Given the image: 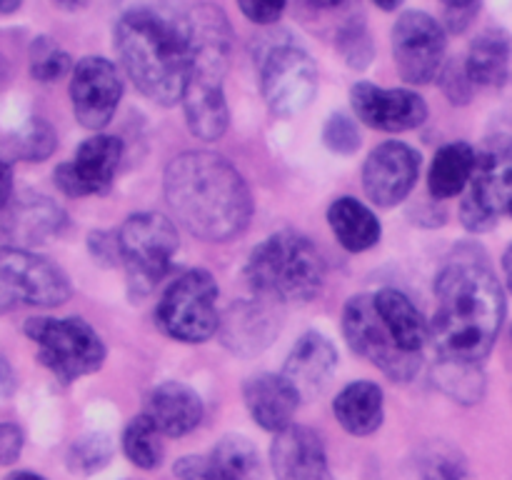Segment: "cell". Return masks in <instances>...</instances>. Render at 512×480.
Returning <instances> with one entry per match:
<instances>
[{
  "instance_id": "obj_25",
  "label": "cell",
  "mask_w": 512,
  "mask_h": 480,
  "mask_svg": "<svg viewBox=\"0 0 512 480\" xmlns=\"http://www.w3.org/2000/svg\"><path fill=\"white\" fill-rule=\"evenodd\" d=\"M335 420L348 430L350 435H370L383 425L385 400L380 385L370 380H355L345 385L333 400Z\"/></svg>"
},
{
  "instance_id": "obj_37",
  "label": "cell",
  "mask_w": 512,
  "mask_h": 480,
  "mask_svg": "<svg viewBox=\"0 0 512 480\" xmlns=\"http://www.w3.org/2000/svg\"><path fill=\"white\" fill-rule=\"evenodd\" d=\"M323 143L338 155H353L360 148V128L353 118L343 113H333L323 128Z\"/></svg>"
},
{
  "instance_id": "obj_4",
  "label": "cell",
  "mask_w": 512,
  "mask_h": 480,
  "mask_svg": "<svg viewBox=\"0 0 512 480\" xmlns=\"http://www.w3.org/2000/svg\"><path fill=\"white\" fill-rule=\"evenodd\" d=\"M245 278L258 298L308 303L323 290L325 260L313 240L295 230H280L250 253Z\"/></svg>"
},
{
  "instance_id": "obj_46",
  "label": "cell",
  "mask_w": 512,
  "mask_h": 480,
  "mask_svg": "<svg viewBox=\"0 0 512 480\" xmlns=\"http://www.w3.org/2000/svg\"><path fill=\"white\" fill-rule=\"evenodd\" d=\"M53 3L63 10H80V8H85L90 0H53Z\"/></svg>"
},
{
  "instance_id": "obj_19",
  "label": "cell",
  "mask_w": 512,
  "mask_h": 480,
  "mask_svg": "<svg viewBox=\"0 0 512 480\" xmlns=\"http://www.w3.org/2000/svg\"><path fill=\"white\" fill-rule=\"evenodd\" d=\"M335 368H338V350H335V345L325 335L310 330L293 345L288 360H285L283 375L298 390L300 398L308 400L323 393L325 385L335 375Z\"/></svg>"
},
{
  "instance_id": "obj_34",
  "label": "cell",
  "mask_w": 512,
  "mask_h": 480,
  "mask_svg": "<svg viewBox=\"0 0 512 480\" xmlns=\"http://www.w3.org/2000/svg\"><path fill=\"white\" fill-rule=\"evenodd\" d=\"M113 458V440L108 433L80 435L68 453V465L73 473L93 475L103 470Z\"/></svg>"
},
{
  "instance_id": "obj_17",
  "label": "cell",
  "mask_w": 512,
  "mask_h": 480,
  "mask_svg": "<svg viewBox=\"0 0 512 480\" xmlns=\"http://www.w3.org/2000/svg\"><path fill=\"white\" fill-rule=\"evenodd\" d=\"M68 225L65 210L58 203L38 193H18L8 205H3V218H0V235H3V248H25L28 245L48 243L55 235H60Z\"/></svg>"
},
{
  "instance_id": "obj_12",
  "label": "cell",
  "mask_w": 512,
  "mask_h": 480,
  "mask_svg": "<svg viewBox=\"0 0 512 480\" xmlns=\"http://www.w3.org/2000/svg\"><path fill=\"white\" fill-rule=\"evenodd\" d=\"M393 55L400 78L425 85L443 70L445 30L433 15L408 10L393 25Z\"/></svg>"
},
{
  "instance_id": "obj_21",
  "label": "cell",
  "mask_w": 512,
  "mask_h": 480,
  "mask_svg": "<svg viewBox=\"0 0 512 480\" xmlns=\"http://www.w3.org/2000/svg\"><path fill=\"white\" fill-rule=\"evenodd\" d=\"M243 395L255 423L275 435L293 425V415L303 400L283 373L255 375L253 380L245 383Z\"/></svg>"
},
{
  "instance_id": "obj_10",
  "label": "cell",
  "mask_w": 512,
  "mask_h": 480,
  "mask_svg": "<svg viewBox=\"0 0 512 480\" xmlns=\"http://www.w3.org/2000/svg\"><path fill=\"white\" fill-rule=\"evenodd\" d=\"M343 333L353 353L370 360L395 383H408L418 375L420 355H410L393 340L375 310L373 295H355L345 303Z\"/></svg>"
},
{
  "instance_id": "obj_5",
  "label": "cell",
  "mask_w": 512,
  "mask_h": 480,
  "mask_svg": "<svg viewBox=\"0 0 512 480\" xmlns=\"http://www.w3.org/2000/svg\"><path fill=\"white\" fill-rule=\"evenodd\" d=\"M120 263L128 275L130 298H145L168 275L178 253V233L165 215L145 210L135 213L118 230Z\"/></svg>"
},
{
  "instance_id": "obj_42",
  "label": "cell",
  "mask_w": 512,
  "mask_h": 480,
  "mask_svg": "<svg viewBox=\"0 0 512 480\" xmlns=\"http://www.w3.org/2000/svg\"><path fill=\"white\" fill-rule=\"evenodd\" d=\"M23 453V430L15 423L0 425V463L10 465Z\"/></svg>"
},
{
  "instance_id": "obj_14",
  "label": "cell",
  "mask_w": 512,
  "mask_h": 480,
  "mask_svg": "<svg viewBox=\"0 0 512 480\" xmlns=\"http://www.w3.org/2000/svg\"><path fill=\"white\" fill-rule=\"evenodd\" d=\"M120 160H123V143L115 135H93L75 150L70 163H60L55 168V185L70 198L103 195L113 185Z\"/></svg>"
},
{
  "instance_id": "obj_18",
  "label": "cell",
  "mask_w": 512,
  "mask_h": 480,
  "mask_svg": "<svg viewBox=\"0 0 512 480\" xmlns=\"http://www.w3.org/2000/svg\"><path fill=\"white\" fill-rule=\"evenodd\" d=\"M270 463L278 480H333L323 438L305 425H290L275 435Z\"/></svg>"
},
{
  "instance_id": "obj_20",
  "label": "cell",
  "mask_w": 512,
  "mask_h": 480,
  "mask_svg": "<svg viewBox=\"0 0 512 480\" xmlns=\"http://www.w3.org/2000/svg\"><path fill=\"white\" fill-rule=\"evenodd\" d=\"M220 340L235 355H255L268 348L278 335L273 310L253 300H238L220 315Z\"/></svg>"
},
{
  "instance_id": "obj_45",
  "label": "cell",
  "mask_w": 512,
  "mask_h": 480,
  "mask_svg": "<svg viewBox=\"0 0 512 480\" xmlns=\"http://www.w3.org/2000/svg\"><path fill=\"white\" fill-rule=\"evenodd\" d=\"M503 273H505V283H508V288L512 293V243L508 245V250H505V255H503Z\"/></svg>"
},
{
  "instance_id": "obj_28",
  "label": "cell",
  "mask_w": 512,
  "mask_h": 480,
  "mask_svg": "<svg viewBox=\"0 0 512 480\" xmlns=\"http://www.w3.org/2000/svg\"><path fill=\"white\" fill-rule=\"evenodd\" d=\"M478 163V153L468 143H450L438 150L430 165V193L438 200L455 198L470 185Z\"/></svg>"
},
{
  "instance_id": "obj_23",
  "label": "cell",
  "mask_w": 512,
  "mask_h": 480,
  "mask_svg": "<svg viewBox=\"0 0 512 480\" xmlns=\"http://www.w3.org/2000/svg\"><path fill=\"white\" fill-rule=\"evenodd\" d=\"M183 113L190 133L200 140H220L230 125V110L225 103L223 83L193 78L190 75L183 93Z\"/></svg>"
},
{
  "instance_id": "obj_39",
  "label": "cell",
  "mask_w": 512,
  "mask_h": 480,
  "mask_svg": "<svg viewBox=\"0 0 512 480\" xmlns=\"http://www.w3.org/2000/svg\"><path fill=\"white\" fill-rule=\"evenodd\" d=\"M288 0H238V8L250 23L255 25H273L275 20L283 18Z\"/></svg>"
},
{
  "instance_id": "obj_3",
  "label": "cell",
  "mask_w": 512,
  "mask_h": 480,
  "mask_svg": "<svg viewBox=\"0 0 512 480\" xmlns=\"http://www.w3.org/2000/svg\"><path fill=\"white\" fill-rule=\"evenodd\" d=\"M115 50L135 88L158 105L183 100L190 73L188 18L133 8L115 25Z\"/></svg>"
},
{
  "instance_id": "obj_40",
  "label": "cell",
  "mask_w": 512,
  "mask_h": 480,
  "mask_svg": "<svg viewBox=\"0 0 512 480\" xmlns=\"http://www.w3.org/2000/svg\"><path fill=\"white\" fill-rule=\"evenodd\" d=\"M173 473L180 480H223L210 455H185L175 463Z\"/></svg>"
},
{
  "instance_id": "obj_41",
  "label": "cell",
  "mask_w": 512,
  "mask_h": 480,
  "mask_svg": "<svg viewBox=\"0 0 512 480\" xmlns=\"http://www.w3.org/2000/svg\"><path fill=\"white\" fill-rule=\"evenodd\" d=\"M90 253L98 258V263H105V265H113L115 260H120L118 230H115V233L100 230V233L90 235Z\"/></svg>"
},
{
  "instance_id": "obj_8",
  "label": "cell",
  "mask_w": 512,
  "mask_h": 480,
  "mask_svg": "<svg viewBox=\"0 0 512 480\" xmlns=\"http://www.w3.org/2000/svg\"><path fill=\"white\" fill-rule=\"evenodd\" d=\"M512 205V140L505 135L485 140L478 153L473 180L468 185L460 220L470 233H485L495 228L503 213Z\"/></svg>"
},
{
  "instance_id": "obj_49",
  "label": "cell",
  "mask_w": 512,
  "mask_h": 480,
  "mask_svg": "<svg viewBox=\"0 0 512 480\" xmlns=\"http://www.w3.org/2000/svg\"><path fill=\"white\" fill-rule=\"evenodd\" d=\"M373 3L383 10H395L400 3H403V0H373Z\"/></svg>"
},
{
  "instance_id": "obj_33",
  "label": "cell",
  "mask_w": 512,
  "mask_h": 480,
  "mask_svg": "<svg viewBox=\"0 0 512 480\" xmlns=\"http://www.w3.org/2000/svg\"><path fill=\"white\" fill-rule=\"evenodd\" d=\"M73 68L75 65L70 55L55 40L45 38V35L33 40V45H30V75L38 83H55L63 75L73 73Z\"/></svg>"
},
{
  "instance_id": "obj_35",
  "label": "cell",
  "mask_w": 512,
  "mask_h": 480,
  "mask_svg": "<svg viewBox=\"0 0 512 480\" xmlns=\"http://www.w3.org/2000/svg\"><path fill=\"white\" fill-rule=\"evenodd\" d=\"M338 50L345 58V63L355 70L368 68L370 60H373V38H370L368 28L360 20L345 25L338 35Z\"/></svg>"
},
{
  "instance_id": "obj_47",
  "label": "cell",
  "mask_w": 512,
  "mask_h": 480,
  "mask_svg": "<svg viewBox=\"0 0 512 480\" xmlns=\"http://www.w3.org/2000/svg\"><path fill=\"white\" fill-rule=\"evenodd\" d=\"M313 8H320V10H330V8H340V5L345 3V0H308Z\"/></svg>"
},
{
  "instance_id": "obj_27",
  "label": "cell",
  "mask_w": 512,
  "mask_h": 480,
  "mask_svg": "<svg viewBox=\"0 0 512 480\" xmlns=\"http://www.w3.org/2000/svg\"><path fill=\"white\" fill-rule=\"evenodd\" d=\"M328 223L338 243L350 253H365L373 245H378L380 235H383V228H380L373 210L360 200L350 198V195L333 200L328 210Z\"/></svg>"
},
{
  "instance_id": "obj_1",
  "label": "cell",
  "mask_w": 512,
  "mask_h": 480,
  "mask_svg": "<svg viewBox=\"0 0 512 480\" xmlns=\"http://www.w3.org/2000/svg\"><path fill=\"white\" fill-rule=\"evenodd\" d=\"M433 338L443 358L475 363L488 358L505 320V295L488 263L473 255L450 258L435 283Z\"/></svg>"
},
{
  "instance_id": "obj_32",
  "label": "cell",
  "mask_w": 512,
  "mask_h": 480,
  "mask_svg": "<svg viewBox=\"0 0 512 480\" xmlns=\"http://www.w3.org/2000/svg\"><path fill=\"white\" fill-rule=\"evenodd\" d=\"M438 385H443L445 393L453 395L455 400H463V403H475V400L483 398L485 390L483 373L478 370V365L450 358H443Z\"/></svg>"
},
{
  "instance_id": "obj_38",
  "label": "cell",
  "mask_w": 512,
  "mask_h": 480,
  "mask_svg": "<svg viewBox=\"0 0 512 480\" xmlns=\"http://www.w3.org/2000/svg\"><path fill=\"white\" fill-rule=\"evenodd\" d=\"M440 83H443L445 95L453 105H465L473 98L475 83L470 80L465 63H448L440 70Z\"/></svg>"
},
{
  "instance_id": "obj_26",
  "label": "cell",
  "mask_w": 512,
  "mask_h": 480,
  "mask_svg": "<svg viewBox=\"0 0 512 480\" xmlns=\"http://www.w3.org/2000/svg\"><path fill=\"white\" fill-rule=\"evenodd\" d=\"M512 60V38L503 28H488L473 40L465 58L470 80L483 88H498L508 80Z\"/></svg>"
},
{
  "instance_id": "obj_16",
  "label": "cell",
  "mask_w": 512,
  "mask_h": 480,
  "mask_svg": "<svg viewBox=\"0 0 512 480\" xmlns=\"http://www.w3.org/2000/svg\"><path fill=\"white\" fill-rule=\"evenodd\" d=\"M420 173V155L400 140L378 145L363 165L365 195L380 208H393L410 195Z\"/></svg>"
},
{
  "instance_id": "obj_29",
  "label": "cell",
  "mask_w": 512,
  "mask_h": 480,
  "mask_svg": "<svg viewBox=\"0 0 512 480\" xmlns=\"http://www.w3.org/2000/svg\"><path fill=\"white\" fill-rule=\"evenodd\" d=\"M223 480H258L260 453L243 435H225L210 453Z\"/></svg>"
},
{
  "instance_id": "obj_52",
  "label": "cell",
  "mask_w": 512,
  "mask_h": 480,
  "mask_svg": "<svg viewBox=\"0 0 512 480\" xmlns=\"http://www.w3.org/2000/svg\"><path fill=\"white\" fill-rule=\"evenodd\" d=\"M510 215H512V205H510Z\"/></svg>"
},
{
  "instance_id": "obj_48",
  "label": "cell",
  "mask_w": 512,
  "mask_h": 480,
  "mask_svg": "<svg viewBox=\"0 0 512 480\" xmlns=\"http://www.w3.org/2000/svg\"><path fill=\"white\" fill-rule=\"evenodd\" d=\"M20 3H23V0H0V10H3L5 15H10L20 8Z\"/></svg>"
},
{
  "instance_id": "obj_53",
  "label": "cell",
  "mask_w": 512,
  "mask_h": 480,
  "mask_svg": "<svg viewBox=\"0 0 512 480\" xmlns=\"http://www.w3.org/2000/svg\"><path fill=\"white\" fill-rule=\"evenodd\" d=\"M125 480H130V478H125Z\"/></svg>"
},
{
  "instance_id": "obj_13",
  "label": "cell",
  "mask_w": 512,
  "mask_h": 480,
  "mask_svg": "<svg viewBox=\"0 0 512 480\" xmlns=\"http://www.w3.org/2000/svg\"><path fill=\"white\" fill-rule=\"evenodd\" d=\"M123 95L118 68L100 55H85L70 73V100L78 123L88 130H103L113 120Z\"/></svg>"
},
{
  "instance_id": "obj_36",
  "label": "cell",
  "mask_w": 512,
  "mask_h": 480,
  "mask_svg": "<svg viewBox=\"0 0 512 480\" xmlns=\"http://www.w3.org/2000/svg\"><path fill=\"white\" fill-rule=\"evenodd\" d=\"M425 480H468L465 458L450 445H433L423 458Z\"/></svg>"
},
{
  "instance_id": "obj_11",
  "label": "cell",
  "mask_w": 512,
  "mask_h": 480,
  "mask_svg": "<svg viewBox=\"0 0 512 480\" xmlns=\"http://www.w3.org/2000/svg\"><path fill=\"white\" fill-rule=\"evenodd\" d=\"M260 90L275 115H298L318 93V65L298 45H278L260 68Z\"/></svg>"
},
{
  "instance_id": "obj_30",
  "label": "cell",
  "mask_w": 512,
  "mask_h": 480,
  "mask_svg": "<svg viewBox=\"0 0 512 480\" xmlns=\"http://www.w3.org/2000/svg\"><path fill=\"white\" fill-rule=\"evenodd\" d=\"M55 150V130L48 120L30 118L20 125L13 135H8L3 143L5 160H25V163H40L50 158Z\"/></svg>"
},
{
  "instance_id": "obj_24",
  "label": "cell",
  "mask_w": 512,
  "mask_h": 480,
  "mask_svg": "<svg viewBox=\"0 0 512 480\" xmlns=\"http://www.w3.org/2000/svg\"><path fill=\"white\" fill-rule=\"evenodd\" d=\"M375 310L383 318L385 328L390 330L395 343L410 355H420L430 338V328L425 323L423 313L415 308L413 300L395 288H383L373 295Z\"/></svg>"
},
{
  "instance_id": "obj_50",
  "label": "cell",
  "mask_w": 512,
  "mask_h": 480,
  "mask_svg": "<svg viewBox=\"0 0 512 480\" xmlns=\"http://www.w3.org/2000/svg\"><path fill=\"white\" fill-rule=\"evenodd\" d=\"M8 480H45V478H43V475H35V473H28V470H25V473L10 475Z\"/></svg>"
},
{
  "instance_id": "obj_2",
  "label": "cell",
  "mask_w": 512,
  "mask_h": 480,
  "mask_svg": "<svg viewBox=\"0 0 512 480\" xmlns=\"http://www.w3.org/2000/svg\"><path fill=\"white\" fill-rule=\"evenodd\" d=\"M163 193L170 210L195 238L223 243L243 233L253 198L243 175L208 150H188L165 168Z\"/></svg>"
},
{
  "instance_id": "obj_7",
  "label": "cell",
  "mask_w": 512,
  "mask_h": 480,
  "mask_svg": "<svg viewBox=\"0 0 512 480\" xmlns=\"http://www.w3.org/2000/svg\"><path fill=\"white\" fill-rule=\"evenodd\" d=\"M158 325L180 343H205L220 330L218 283L203 268H193L165 288L158 303Z\"/></svg>"
},
{
  "instance_id": "obj_15",
  "label": "cell",
  "mask_w": 512,
  "mask_h": 480,
  "mask_svg": "<svg viewBox=\"0 0 512 480\" xmlns=\"http://www.w3.org/2000/svg\"><path fill=\"white\" fill-rule=\"evenodd\" d=\"M350 103L360 123L385 133H405L428 120V103L405 88H378L360 80L350 90Z\"/></svg>"
},
{
  "instance_id": "obj_43",
  "label": "cell",
  "mask_w": 512,
  "mask_h": 480,
  "mask_svg": "<svg viewBox=\"0 0 512 480\" xmlns=\"http://www.w3.org/2000/svg\"><path fill=\"white\" fill-rule=\"evenodd\" d=\"M480 8V0L473 5H465V8H448V25L453 33H460V30H465L470 25V20L475 18V13H478Z\"/></svg>"
},
{
  "instance_id": "obj_44",
  "label": "cell",
  "mask_w": 512,
  "mask_h": 480,
  "mask_svg": "<svg viewBox=\"0 0 512 480\" xmlns=\"http://www.w3.org/2000/svg\"><path fill=\"white\" fill-rule=\"evenodd\" d=\"M0 393H3V398H10L13 395V388H15V380H13V368H10L8 358H0Z\"/></svg>"
},
{
  "instance_id": "obj_6",
  "label": "cell",
  "mask_w": 512,
  "mask_h": 480,
  "mask_svg": "<svg viewBox=\"0 0 512 480\" xmlns=\"http://www.w3.org/2000/svg\"><path fill=\"white\" fill-rule=\"evenodd\" d=\"M23 330L40 348V363L60 383L103 368L105 343L83 318H30Z\"/></svg>"
},
{
  "instance_id": "obj_51",
  "label": "cell",
  "mask_w": 512,
  "mask_h": 480,
  "mask_svg": "<svg viewBox=\"0 0 512 480\" xmlns=\"http://www.w3.org/2000/svg\"><path fill=\"white\" fill-rule=\"evenodd\" d=\"M445 5H448V8H465V5H473V3H478V0H443Z\"/></svg>"
},
{
  "instance_id": "obj_9",
  "label": "cell",
  "mask_w": 512,
  "mask_h": 480,
  "mask_svg": "<svg viewBox=\"0 0 512 480\" xmlns=\"http://www.w3.org/2000/svg\"><path fill=\"white\" fill-rule=\"evenodd\" d=\"M70 298V280L60 265L25 248L0 250V310L15 305L55 308Z\"/></svg>"
},
{
  "instance_id": "obj_22",
  "label": "cell",
  "mask_w": 512,
  "mask_h": 480,
  "mask_svg": "<svg viewBox=\"0 0 512 480\" xmlns=\"http://www.w3.org/2000/svg\"><path fill=\"white\" fill-rule=\"evenodd\" d=\"M145 415L155 423V428L170 438L188 435L203 423V400L190 385L168 380L153 388L145 403Z\"/></svg>"
},
{
  "instance_id": "obj_31",
  "label": "cell",
  "mask_w": 512,
  "mask_h": 480,
  "mask_svg": "<svg viewBox=\"0 0 512 480\" xmlns=\"http://www.w3.org/2000/svg\"><path fill=\"white\" fill-rule=\"evenodd\" d=\"M160 430L155 428L153 420L148 415H138L130 420L123 430V453L135 468L140 470H155L163 463V443H160Z\"/></svg>"
}]
</instances>
